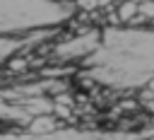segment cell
<instances>
[{
	"label": "cell",
	"mask_w": 154,
	"mask_h": 140,
	"mask_svg": "<svg viewBox=\"0 0 154 140\" xmlns=\"http://www.w3.org/2000/svg\"><path fill=\"white\" fill-rule=\"evenodd\" d=\"M72 2H77V0H72Z\"/></svg>",
	"instance_id": "cell-3"
},
{
	"label": "cell",
	"mask_w": 154,
	"mask_h": 140,
	"mask_svg": "<svg viewBox=\"0 0 154 140\" xmlns=\"http://www.w3.org/2000/svg\"><path fill=\"white\" fill-rule=\"evenodd\" d=\"M58 128H60V121H58L53 113L34 116V118L29 121V126H26V130L34 133V135H48V133H55Z\"/></svg>",
	"instance_id": "cell-1"
},
{
	"label": "cell",
	"mask_w": 154,
	"mask_h": 140,
	"mask_svg": "<svg viewBox=\"0 0 154 140\" xmlns=\"http://www.w3.org/2000/svg\"><path fill=\"white\" fill-rule=\"evenodd\" d=\"M147 89L154 94V77H149V80H147Z\"/></svg>",
	"instance_id": "cell-2"
}]
</instances>
